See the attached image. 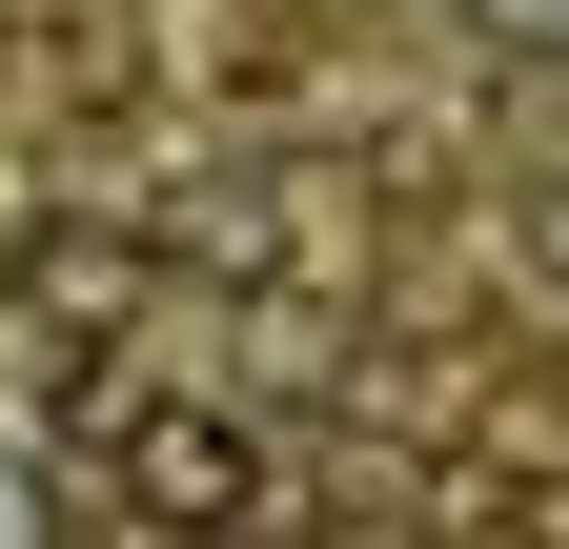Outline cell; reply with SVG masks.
Wrapping results in <instances>:
<instances>
[{"label": "cell", "instance_id": "obj_3", "mask_svg": "<svg viewBox=\"0 0 569 549\" xmlns=\"http://www.w3.org/2000/svg\"><path fill=\"white\" fill-rule=\"evenodd\" d=\"M468 41L488 61H569V0H468Z\"/></svg>", "mask_w": 569, "mask_h": 549}, {"label": "cell", "instance_id": "obj_4", "mask_svg": "<svg viewBox=\"0 0 569 549\" xmlns=\"http://www.w3.org/2000/svg\"><path fill=\"white\" fill-rule=\"evenodd\" d=\"M61 529V489H41V448H0V549H41Z\"/></svg>", "mask_w": 569, "mask_h": 549}, {"label": "cell", "instance_id": "obj_2", "mask_svg": "<svg viewBox=\"0 0 569 549\" xmlns=\"http://www.w3.org/2000/svg\"><path fill=\"white\" fill-rule=\"evenodd\" d=\"M142 286H163V224H61V203H21V326L41 347H122Z\"/></svg>", "mask_w": 569, "mask_h": 549}, {"label": "cell", "instance_id": "obj_1", "mask_svg": "<svg viewBox=\"0 0 569 549\" xmlns=\"http://www.w3.org/2000/svg\"><path fill=\"white\" fill-rule=\"evenodd\" d=\"M122 529H306L264 489L244 407H122Z\"/></svg>", "mask_w": 569, "mask_h": 549}]
</instances>
